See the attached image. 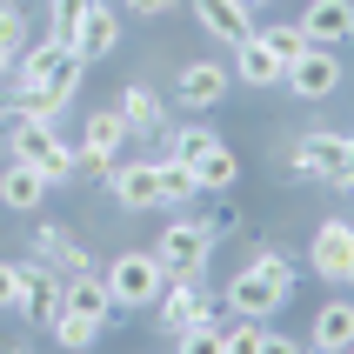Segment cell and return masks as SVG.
<instances>
[{"instance_id": "1", "label": "cell", "mask_w": 354, "mask_h": 354, "mask_svg": "<svg viewBox=\"0 0 354 354\" xmlns=\"http://www.w3.org/2000/svg\"><path fill=\"white\" fill-rule=\"evenodd\" d=\"M7 147H14V160H27L47 187H67V180L80 174V154L47 127V120H14L7 114Z\"/></svg>"}, {"instance_id": "2", "label": "cell", "mask_w": 354, "mask_h": 354, "mask_svg": "<svg viewBox=\"0 0 354 354\" xmlns=\"http://www.w3.org/2000/svg\"><path fill=\"white\" fill-rule=\"evenodd\" d=\"M288 167L308 174V180H328V187H354V134H341V127H315V134L295 140Z\"/></svg>"}, {"instance_id": "3", "label": "cell", "mask_w": 354, "mask_h": 354, "mask_svg": "<svg viewBox=\"0 0 354 354\" xmlns=\"http://www.w3.org/2000/svg\"><path fill=\"white\" fill-rule=\"evenodd\" d=\"M100 281H107V301L114 308H154L160 288H167V268L154 261V248H120Z\"/></svg>"}, {"instance_id": "4", "label": "cell", "mask_w": 354, "mask_h": 354, "mask_svg": "<svg viewBox=\"0 0 354 354\" xmlns=\"http://www.w3.org/2000/svg\"><path fill=\"white\" fill-rule=\"evenodd\" d=\"M207 254H214L207 221H167L154 241V261L167 268V281H207Z\"/></svg>"}, {"instance_id": "5", "label": "cell", "mask_w": 354, "mask_h": 354, "mask_svg": "<svg viewBox=\"0 0 354 354\" xmlns=\"http://www.w3.org/2000/svg\"><path fill=\"white\" fill-rule=\"evenodd\" d=\"M120 147H127V120H120V107H94L87 114V127H80V174H107L120 160Z\"/></svg>"}, {"instance_id": "6", "label": "cell", "mask_w": 354, "mask_h": 354, "mask_svg": "<svg viewBox=\"0 0 354 354\" xmlns=\"http://www.w3.org/2000/svg\"><path fill=\"white\" fill-rule=\"evenodd\" d=\"M221 308L234 321H268L274 308H288V288L281 281H268L261 268H241L234 281H227V295H221Z\"/></svg>"}, {"instance_id": "7", "label": "cell", "mask_w": 354, "mask_h": 354, "mask_svg": "<svg viewBox=\"0 0 354 354\" xmlns=\"http://www.w3.org/2000/svg\"><path fill=\"white\" fill-rule=\"evenodd\" d=\"M341 80H348V67H341L335 47H308V54L281 74V87H295L301 100H328V94H341Z\"/></svg>"}, {"instance_id": "8", "label": "cell", "mask_w": 354, "mask_h": 354, "mask_svg": "<svg viewBox=\"0 0 354 354\" xmlns=\"http://www.w3.org/2000/svg\"><path fill=\"white\" fill-rule=\"evenodd\" d=\"M308 268H315L321 281H348L354 274V221H321L315 241H308Z\"/></svg>"}, {"instance_id": "9", "label": "cell", "mask_w": 354, "mask_h": 354, "mask_svg": "<svg viewBox=\"0 0 354 354\" xmlns=\"http://www.w3.org/2000/svg\"><path fill=\"white\" fill-rule=\"evenodd\" d=\"M154 321L167 328V335H180V328H201V321H214V301H207V281H167L154 301Z\"/></svg>"}, {"instance_id": "10", "label": "cell", "mask_w": 354, "mask_h": 354, "mask_svg": "<svg viewBox=\"0 0 354 354\" xmlns=\"http://www.w3.org/2000/svg\"><path fill=\"white\" fill-rule=\"evenodd\" d=\"M308 348L315 354H348L354 348V301L335 295V301H321L315 321H308Z\"/></svg>"}, {"instance_id": "11", "label": "cell", "mask_w": 354, "mask_h": 354, "mask_svg": "<svg viewBox=\"0 0 354 354\" xmlns=\"http://www.w3.org/2000/svg\"><path fill=\"white\" fill-rule=\"evenodd\" d=\"M295 27L308 34V47H341V40H354V0H308V14Z\"/></svg>"}, {"instance_id": "12", "label": "cell", "mask_w": 354, "mask_h": 354, "mask_svg": "<svg viewBox=\"0 0 354 354\" xmlns=\"http://www.w3.org/2000/svg\"><path fill=\"white\" fill-rule=\"evenodd\" d=\"M174 87H180V100H187L194 114H207V107H221V100H227V87H234V74H227L221 60H187Z\"/></svg>"}, {"instance_id": "13", "label": "cell", "mask_w": 354, "mask_h": 354, "mask_svg": "<svg viewBox=\"0 0 354 354\" xmlns=\"http://www.w3.org/2000/svg\"><path fill=\"white\" fill-rule=\"evenodd\" d=\"M107 194L120 201V207H160V187H154V160H114V167H107Z\"/></svg>"}, {"instance_id": "14", "label": "cell", "mask_w": 354, "mask_h": 354, "mask_svg": "<svg viewBox=\"0 0 354 354\" xmlns=\"http://www.w3.org/2000/svg\"><path fill=\"white\" fill-rule=\"evenodd\" d=\"M60 308H67V274H54V268H34V261H27V295H20V315L40 321V328H54Z\"/></svg>"}, {"instance_id": "15", "label": "cell", "mask_w": 354, "mask_h": 354, "mask_svg": "<svg viewBox=\"0 0 354 354\" xmlns=\"http://www.w3.org/2000/svg\"><path fill=\"white\" fill-rule=\"evenodd\" d=\"M187 7H194V20H201V34H207V40L241 47V40L254 34V14H248L241 0H187Z\"/></svg>"}, {"instance_id": "16", "label": "cell", "mask_w": 354, "mask_h": 354, "mask_svg": "<svg viewBox=\"0 0 354 354\" xmlns=\"http://www.w3.org/2000/svg\"><path fill=\"white\" fill-rule=\"evenodd\" d=\"M187 167H194V180H201V194H227V187H234L241 180V160H234V147H227V140H201L194 154H187Z\"/></svg>"}, {"instance_id": "17", "label": "cell", "mask_w": 354, "mask_h": 354, "mask_svg": "<svg viewBox=\"0 0 354 354\" xmlns=\"http://www.w3.org/2000/svg\"><path fill=\"white\" fill-rule=\"evenodd\" d=\"M60 54H67V40H54V34L27 40V47H20V60H14V100L34 94V87H47V80H54V67H60Z\"/></svg>"}, {"instance_id": "18", "label": "cell", "mask_w": 354, "mask_h": 354, "mask_svg": "<svg viewBox=\"0 0 354 354\" xmlns=\"http://www.w3.org/2000/svg\"><path fill=\"white\" fill-rule=\"evenodd\" d=\"M114 47H120V7L94 0V7H87V20H80V34H74V54L94 67V60H107Z\"/></svg>"}, {"instance_id": "19", "label": "cell", "mask_w": 354, "mask_h": 354, "mask_svg": "<svg viewBox=\"0 0 354 354\" xmlns=\"http://www.w3.org/2000/svg\"><path fill=\"white\" fill-rule=\"evenodd\" d=\"M34 254H40V268H54V274H87V268H94L87 248H80L67 227H54V221H40V227H34Z\"/></svg>"}, {"instance_id": "20", "label": "cell", "mask_w": 354, "mask_h": 354, "mask_svg": "<svg viewBox=\"0 0 354 354\" xmlns=\"http://www.w3.org/2000/svg\"><path fill=\"white\" fill-rule=\"evenodd\" d=\"M227 74L248 80V87H281V74H288V67L274 60V47H268L261 34H248V40L234 47V67H227Z\"/></svg>"}, {"instance_id": "21", "label": "cell", "mask_w": 354, "mask_h": 354, "mask_svg": "<svg viewBox=\"0 0 354 354\" xmlns=\"http://www.w3.org/2000/svg\"><path fill=\"white\" fill-rule=\"evenodd\" d=\"M154 187H160V207H180V201H201V180L180 154H154Z\"/></svg>"}, {"instance_id": "22", "label": "cell", "mask_w": 354, "mask_h": 354, "mask_svg": "<svg viewBox=\"0 0 354 354\" xmlns=\"http://www.w3.org/2000/svg\"><path fill=\"white\" fill-rule=\"evenodd\" d=\"M40 194H47V180H40L27 160H7V167H0V207L27 214V207H40Z\"/></svg>"}, {"instance_id": "23", "label": "cell", "mask_w": 354, "mask_h": 354, "mask_svg": "<svg viewBox=\"0 0 354 354\" xmlns=\"http://www.w3.org/2000/svg\"><path fill=\"white\" fill-rule=\"evenodd\" d=\"M120 120H127V140L134 134H160V94L147 87V80L120 87Z\"/></svg>"}, {"instance_id": "24", "label": "cell", "mask_w": 354, "mask_h": 354, "mask_svg": "<svg viewBox=\"0 0 354 354\" xmlns=\"http://www.w3.org/2000/svg\"><path fill=\"white\" fill-rule=\"evenodd\" d=\"M100 335H107V321L80 315V308H60V315H54V341H60L67 354H94V348H100Z\"/></svg>"}, {"instance_id": "25", "label": "cell", "mask_w": 354, "mask_h": 354, "mask_svg": "<svg viewBox=\"0 0 354 354\" xmlns=\"http://www.w3.org/2000/svg\"><path fill=\"white\" fill-rule=\"evenodd\" d=\"M67 308H80V315H94V321H107L114 315V301H107V281L87 268V274H67Z\"/></svg>"}, {"instance_id": "26", "label": "cell", "mask_w": 354, "mask_h": 354, "mask_svg": "<svg viewBox=\"0 0 354 354\" xmlns=\"http://www.w3.org/2000/svg\"><path fill=\"white\" fill-rule=\"evenodd\" d=\"M174 354H227V328L221 321H201V328H180Z\"/></svg>"}, {"instance_id": "27", "label": "cell", "mask_w": 354, "mask_h": 354, "mask_svg": "<svg viewBox=\"0 0 354 354\" xmlns=\"http://www.w3.org/2000/svg\"><path fill=\"white\" fill-rule=\"evenodd\" d=\"M87 7H94V0H47V34L74 47V34H80V20H87Z\"/></svg>"}, {"instance_id": "28", "label": "cell", "mask_w": 354, "mask_h": 354, "mask_svg": "<svg viewBox=\"0 0 354 354\" xmlns=\"http://www.w3.org/2000/svg\"><path fill=\"white\" fill-rule=\"evenodd\" d=\"M261 40L274 47V60H281V67H295V60L308 54V34H301L295 20H281V27H261Z\"/></svg>"}, {"instance_id": "29", "label": "cell", "mask_w": 354, "mask_h": 354, "mask_svg": "<svg viewBox=\"0 0 354 354\" xmlns=\"http://www.w3.org/2000/svg\"><path fill=\"white\" fill-rule=\"evenodd\" d=\"M20 295H27V261H0V308L20 315Z\"/></svg>"}, {"instance_id": "30", "label": "cell", "mask_w": 354, "mask_h": 354, "mask_svg": "<svg viewBox=\"0 0 354 354\" xmlns=\"http://www.w3.org/2000/svg\"><path fill=\"white\" fill-rule=\"evenodd\" d=\"M27 40H34V27H27V14H20V7H7V0H0V47H27Z\"/></svg>"}, {"instance_id": "31", "label": "cell", "mask_w": 354, "mask_h": 354, "mask_svg": "<svg viewBox=\"0 0 354 354\" xmlns=\"http://www.w3.org/2000/svg\"><path fill=\"white\" fill-rule=\"evenodd\" d=\"M254 341H261V321H234L227 328V354H254Z\"/></svg>"}, {"instance_id": "32", "label": "cell", "mask_w": 354, "mask_h": 354, "mask_svg": "<svg viewBox=\"0 0 354 354\" xmlns=\"http://www.w3.org/2000/svg\"><path fill=\"white\" fill-rule=\"evenodd\" d=\"M254 354H308L295 335H274V328H261V341H254Z\"/></svg>"}, {"instance_id": "33", "label": "cell", "mask_w": 354, "mask_h": 354, "mask_svg": "<svg viewBox=\"0 0 354 354\" xmlns=\"http://www.w3.org/2000/svg\"><path fill=\"white\" fill-rule=\"evenodd\" d=\"M127 14H140V20H160V14H174V7H187V0H120Z\"/></svg>"}, {"instance_id": "34", "label": "cell", "mask_w": 354, "mask_h": 354, "mask_svg": "<svg viewBox=\"0 0 354 354\" xmlns=\"http://www.w3.org/2000/svg\"><path fill=\"white\" fill-rule=\"evenodd\" d=\"M241 7H248V14H254V7H268V0H241Z\"/></svg>"}, {"instance_id": "35", "label": "cell", "mask_w": 354, "mask_h": 354, "mask_svg": "<svg viewBox=\"0 0 354 354\" xmlns=\"http://www.w3.org/2000/svg\"><path fill=\"white\" fill-rule=\"evenodd\" d=\"M0 127H7V107H0Z\"/></svg>"}, {"instance_id": "36", "label": "cell", "mask_w": 354, "mask_h": 354, "mask_svg": "<svg viewBox=\"0 0 354 354\" xmlns=\"http://www.w3.org/2000/svg\"><path fill=\"white\" fill-rule=\"evenodd\" d=\"M7 354H27V348H7Z\"/></svg>"}, {"instance_id": "37", "label": "cell", "mask_w": 354, "mask_h": 354, "mask_svg": "<svg viewBox=\"0 0 354 354\" xmlns=\"http://www.w3.org/2000/svg\"><path fill=\"white\" fill-rule=\"evenodd\" d=\"M348 288H354V274H348Z\"/></svg>"}, {"instance_id": "38", "label": "cell", "mask_w": 354, "mask_h": 354, "mask_svg": "<svg viewBox=\"0 0 354 354\" xmlns=\"http://www.w3.org/2000/svg\"><path fill=\"white\" fill-rule=\"evenodd\" d=\"M348 354H354V348H348Z\"/></svg>"}]
</instances>
